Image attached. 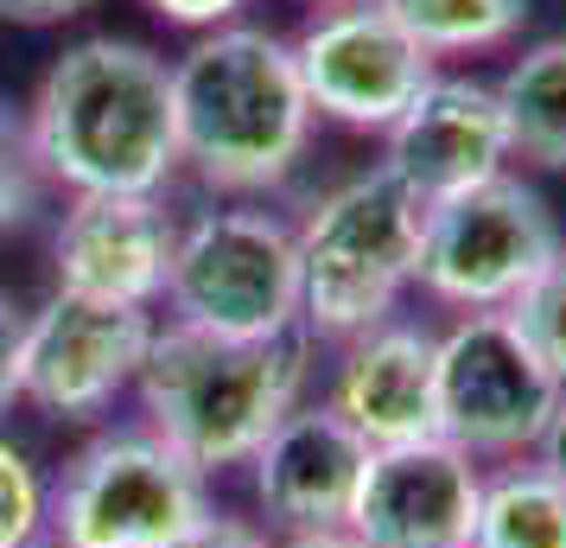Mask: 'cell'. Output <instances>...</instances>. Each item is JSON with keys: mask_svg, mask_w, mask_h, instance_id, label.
Masks as SVG:
<instances>
[{"mask_svg": "<svg viewBox=\"0 0 566 548\" xmlns=\"http://www.w3.org/2000/svg\"><path fill=\"white\" fill-rule=\"evenodd\" d=\"M32 159L71 198H159L179 173L172 64L140 39H77L27 108Z\"/></svg>", "mask_w": 566, "mask_h": 548, "instance_id": "1", "label": "cell"}, {"mask_svg": "<svg viewBox=\"0 0 566 548\" xmlns=\"http://www.w3.org/2000/svg\"><path fill=\"white\" fill-rule=\"evenodd\" d=\"M172 122H179V166L223 198H261L306 159L312 103L293 39L268 27L205 32L172 64Z\"/></svg>", "mask_w": 566, "mask_h": 548, "instance_id": "2", "label": "cell"}, {"mask_svg": "<svg viewBox=\"0 0 566 548\" xmlns=\"http://www.w3.org/2000/svg\"><path fill=\"white\" fill-rule=\"evenodd\" d=\"M140 415L179 459L205 472L249 466L255 446L306 395V339H210L191 325H159L140 364Z\"/></svg>", "mask_w": 566, "mask_h": 548, "instance_id": "3", "label": "cell"}, {"mask_svg": "<svg viewBox=\"0 0 566 548\" xmlns=\"http://www.w3.org/2000/svg\"><path fill=\"white\" fill-rule=\"evenodd\" d=\"M300 230V325L350 344L395 319L401 293L420 281L427 205L388 166L332 185Z\"/></svg>", "mask_w": 566, "mask_h": 548, "instance_id": "4", "label": "cell"}, {"mask_svg": "<svg viewBox=\"0 0 566 548\" xmlns=\"http://www.w3.org/2000/svg\"><path fill=\"white\" fill-rule=\"evenodd\" d=\"M210 517V478L154 427H108L45 485V548H166Z\"/></svg>", "mask_w": 566, "mask_h": 548, "instance_id": "5", "label": "cell"}, {"mask_svg": "<svg viewBox=\"0 0 566 548\" xmlns=\"http://www.w3.org/2000/svg\"><path fill=\"white\" fill-rule=\"evenodd\" d=\"M166 307L210 339H286L300 325V230L261 205L198 210L179 224Z\"/></svg>", "mask_w": 566, "mask_h": 548, "instance_id": "6", "label": "cell"}, {"mask_svg": "<svg viewBox=\"0 0 566 548\" xmlns=\"http://www.w3.org/2000/svg\"><path fill=\"white\" fill-rule=\"evenodd\" d=\"M560 224L535 185L515 173L427 205L420 230V288L459 313H510L515 293L560 256Z\"/></svg>", "mask_w": 566, "mask_h": 548, "instance_id": "7", "label": "cell"}, {"mask_svg": "<svg viewBox=\"0 0 566 548\" xmlns=\"http://www.w3.org/2000/svg\"><path fill=\"white\" fill-rule=\"evenodd\" d=\"M560 383L522 344L510 313H464L439 332V441L484 459H528L560 409Z\"/></svg>", "mask_w": 566, "mask_h": 548, "instance_id": "8", "label": "cell"}, {"mask_svg": "<svg viewBox=\"0 0 566 548\" xmlns=\"http://www.w3.org/2000/svg\"><path fill=\"white\" fill-rule=\"evenodd\" d=\"M147 307H108L83 293H52L27 313V358H20V402L52 421H103L122 395L140 383L147 344H154Z\"/></svg>", "mask_w": 566, "mask_h": 548, "instance_id": "9", "label": "cell"}, {"mask_svg": "<svg viewBox=\"0 0 566 548\" xmlns=\"http://www.w3.org/2000/svg\"><path fill=\"white\" fill-rule=\"evenodd\" d=\"M293 64H300L312 115L357 134H388L401 122V108L433 77V58L420 52L376 0L318 7L306 32L293 39Z\"/></svg>", "mask_w": 566, "mask_h": 548, "instance_id": "10", "label": "cell"}, {"mask_svg": "<svg viewBox=\"0 0 566 548\" xmlns=\"http://www.w3.org/2000/svg\"><path fill=\"white\" fill-rule=\"evenodd\" d=\"M484 472L452 441H413L369 453L350 536L363 548H471Z\"/></svg>", "mask_w": 566, "mask_h": 548, "instance_id": "11", "label": "cell"}, {"mask_svg": "<svg viewBox=\"0 0 566 548\" xmlns=\"http://www.w3.org/2000/svg\"><path fill=\"white\" fill-rule=\"evenodd\" d=\"M382 166L420 205L459 198L471 185L510 173V128H503L496 83L433 71L427 90L401 108V122L382 134Z\"/></svg>", "mask_w": 566, "mask_h": 548, "instance_id": "12", "label": "cell"}, {"mask_svg": "<svg viewBox=\"0 0 566 548\" xmlns=\"http://www.w3.org/2000/svg\"><path fill=\"white\" fill-rule=\"evenodd\" d=\"M363 472H369V441L337 415L332 402H300L255 446L249 485H255L261 517L281 536H318V529L350 523Z\"/></svg>", "mask_w": 566, "mask_h": 548, "instance_id": "13", "label": "cell"}, {"mask_svg": "<svg viewBox=\"0 0 566 548\" xmlns=\"http://www.w3.org/2000/svg\"><path fill=\"white\" fill-rule=\"evenodd\" d=\"M172 256H179V224L159 198H71L52 236L57 293L147 313L166 300Z\"/></svg>", "mask_w": 566, "mask_h": 548, "instance_id": "14", "label": "cell"}, {"mask_svg": "<svg viewBox=\"0 0 566 548\" xmlns=\"http://www.w3.org/2000/svg\"><path fill=\"white\" fill-rule=\"evenodd\" d=\"M332 409L369 441V453L439 441V332L382 319L376 332L350 339L332 376Z\"/></svg>", "mask_w": 566, "mask_h": 548, "instance_id": "15", "label": "cell"}, {"mask_svg": "<svg viewBox=\"0 0 566 548\" xmlns=\"http://www.w3.org/2000/svg\"><path fill=\"white\" fill-rule=\"evenodd\" d=\"M496 103H503V128H510V159H528L541 173H566V32L515 58L496 83Z\"/></svg>", "mask_w": 566, "mask_h": 548, "instance_id": "16", "label": "cell"}, {"mask_svg": "<svg viewBox=\"0 0 566 548\" xmlns=\"http://www.w3.org/2000/svg\"><path fill=\"white\" fill-rule=\"evenodd\" d=\"M471 548H566V485L535 453L484 472Z\"/></svg>", "mask_w": 566, "mask_h": 548, "instance_id": "17", "label": "cell"}, {"mask_svg": "<svg viewBox=\"0 0 566 548\" xmlns=\"http://www.w3.org/2000/svg\"><path fill=\"white\" fill-rule=\"evenodd\" d=\"M395 27L408 32L427 58H464V52H496L510 45L528 0H376Z\"/></svg>", "mask_w": 566, "mask_h": 548, "instance_id": "18", "label": "cell"}, {"mask_svg": "<svg viewBox=\"0 0 566 548\" xmlns=\"http://www.w3.org/2000/svg\"><path fill=\"white\" fill-rule=\"evenodd\" d=\"M510 325L522 332V344L541 358V370L566 390V249L541 268L528 288L515 293Z\"/></svg>", "mask_w": 566, "mask_h": 548, "instance_id": "19", "label": "cell"}, {"mask_svg": "<svg viewBox=\"0 0 566 548\" xmlns=\"http://www.w3.org/2000/svg\"><path fill=\"white\" fill-rule=\"evenodd\" d=\"M0 548H45V478L0 434Z\"/></svg>", "mask_w": 566, "mask_h": 548, "instance_id": "20", "label": "cell"}, {"mask_svg": "<svg viewBox=\"0 0 566 548\" xmlns=\"http://www.w3.org/2000/svg\"><path fill=\"white\" fill-rule=\"evenodd\" d=\"M39 159H32V134H27V115H13V108L0 103V230H13L20 217H32L39 205Z\"/></svg>", "mask_w": 566, "mask_h": 548, "instance_id": "21", "label": "cell"}, {"mask_svg": "<svg viewBox=\"0 0 566 548\" xmlns=\"http://www.w3.org/2000/svg\"><path fill=\"white\" fill-rule=\"evenodd\" d=\"M20 358H27V307L0 293V415L20 402Z\"/></svg>", "mask_w": 566, "mask_h": 548, "instance_id": "22", "label": "cell"}, {"mask_svg": "<svg viewBox=\"0 0 566 548\" xmlns=\"http://www.w3.org/2000/svg\"><path fill=\"white\" fill-rule=\"evenodd\" d=\"M166 548H274L268 542V529H255V523H242V517H198L185 536H172Z\"/></svg>", "mask_w": 566, "mask_h": 548, "instance_id": "23", "label": "cell"}, {"mask_svg": "<svg viewBox=\"0 0 566 548\" xmlns=\"http://www.w3.org/2000/svg\"><path fill=\"white\" fill-rule=\"evenodd\" d=\"M159 20H172V27H198V32H217L230 27L235 13L249 7V0H147Z\"/></svg>", "mask_w": 566, "mask_h": 548, "instance_id": "24", "label": "cell"}, {"mask_svg": "<svg viewBox=\"0 0 566 548\" xmlns=\"http://www.w3.org/2000/svg\"><path fill=\"white\" fill-rule=\"evenodd\" d=\"M90 7L96 0H0V20H13V27H64V20H77Z\"/></svg>", "mask_w": 566, "mask_h": 548, "instance_id": "25", "label": "cell"}, {"mask_svg": "<svg viewBox=\"0 0 566 548\" xmlns=\"http://www.w3.org/2000/svg\"><path fill=\"white\" fill-rule=\"evenodd\" d=\"M535 459L554 478L566 485V395H560V409H554V421H547V434H541V446H535Z\"/></svg>", "mask_w": 566, "mask_h": 548, "instance_id": "26", "label": "cell"}, {"mask_svg": "<svg viewBox=\"0 0 566 548\" xmlns=\"http://www.w3.org/2000/svg\"><path fill=\"white\" fill-rule=\"evenodd\" d=\"M281 548H363L350 529H318V536H286Z\"/></svg>", "mask_w": 566, "mask_h": 548, "instance_id": "27", "label": "cell"}, {"mask_svg": "<svg viewBox=\"0 0 566 548\" xmlns=\"http://www.w3.org/2000/svg\"><path fill=\"white\" fill-rule=\"evenodd\" d=\"M312 7H332V0H312Z\"/></svg>", "mask_w": 566, "mask_h": 548, "instance_id": "28", "label": "cell"}]
</instances>
